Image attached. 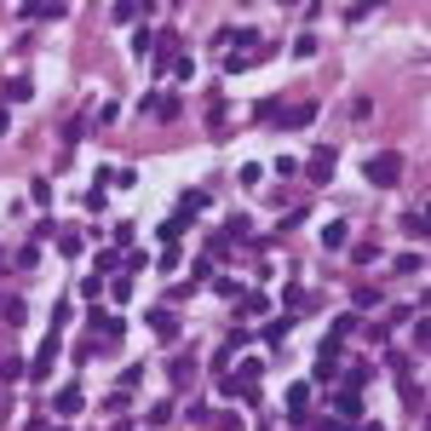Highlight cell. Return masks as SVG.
Masks as SVG:
<instances>
[{
    "label": "cell",
    "instance_id": "obj_1",
    "mask_svg": "<svg viewBox=\"0 0 431 431\" xmlns=\"http://www.w3.org/2000/svg\"><path fill=\"white\" fill-rule=\"evenodd\" d=\"M259 115H265V121H276V126H311V121H317V104H293V110H276V104L265 98V104H259Z\"/></svg>",
    "mask_w": 431,
    "mask_h": 431
},
{
    "label": "cell",
    "instance_id": "obj_2",
    "mask_svg": "<svg viewBox=\"0 0 431 431\" xmlns=\"http://www.w3.org/2000/svg\"><path fill=\"white\" fill-rule=\"evenodd\" d=\"M362 172H368V184H397V179H403V155H397V150H385V155L362 161Z\"/></svg>",
    "mask_w": 431,
    "mask_h": 431
},
{
    "label": "cell",
    "instance_id": "obj_3",
    "mask_svg": "<svg viewBox=\"0 0 431 431\" xmlns=\"http://www.w3.org/2000/svg\"><path fill=\"white\" fill-rule=\"evenodd\" d=\"M362 414V391H357V385H339V391H333V420H357Z\"/></svg>",
    "mask_w": 431,
    "mask_h": 431
},
{
    "label": "cell",
    "instance_id": "obj_4",
    "mask_svg": "<svg viewBox=\"0 0 431 431\" xmlns=\"http://www.w3.org/2000/svg\"><path fill=\"white\" fill-rule=\"evenodd\" d=\"M144 110H150L155 121H172V115L184 110V98H172V93H155V98H144Z\"/></svg>",
    "mask_w": 431,
    "mask_h": 431
},
{
    "label": "cell",
    "instance_id": "obj_5",
    "mask_svg": "<svg viewBox=\"0 0 431 431\" xmlns=\"http://www.w3.org/2000/svg\"><path fill=\"white\" fill-rule=\"evenodd\" d=\"M333 368H339V339H322V351H317V374L328 379Z\"/></svg>",
    "mask_w": 431,
    "mask_h": 431
},
{
    "label": "cell",
    "instance_id": "obj_6",
    "mask_svg": "<svg viewBox=\"0 0 431 431\" xmlns=\"http://www.w3.org/2000/svg\"><path fill=\"white\" fill-rule=\"evenodd\" d=\"M23 18L29 23H58V18H69V6H23Z\"/></svg>",
    "mask_w": 431,
    "mask_h": 431
},
{
    "label": "cell",
    "instance_id": "obj_7",
    "mask_svg": "<svg viewBox=\"0 0 431 431\" xmlns=\"http://www.w3.org/2000/svg\"><path fill=\"white\" fill-rule=\"evenodd\" d=\"M311 179H317V184H328V179H333V150H317V161H311Z\"/></svg>",
    "mask_w": 431,
    "mask_h": 431
},
{
    "label": "cell",
    "instance_id": "obj_8",
    "mask_svg": "<svg viewBox=\"0 0 431 431\" xmlns=\"http://www.w3.org/2000/svg\"><path fill=\"white\" fill-rule=\"evenodd\" d=\"M52 357H58V339H47V345H40V357H35V379H47V368H52Z\"/></svg>",
    "mask_w": 431,
    "mask_h": 431
},
{
    "label": "cell",
    "instance_id": "obj_9",
    "mask_svg": "<svg viewBox=\"0 0 431 431\" xmlns=\"http://www.w3.org/2000/svg\"><path fill=\"white\" fill-rule=\"evenodd\" d=\"M104 179H110V172H104ZM104 179H98L93 190H86V213H104V207H110V196H104Z\"/></svg>",
    "mask_w": 431,
    "mask_h": 431
},
{
    "label": "cell",
    "instance_id": "obj_10",
    "mask_svg": "<svg viewBox=\"0 0 431 431\" xmlns=\"http://www.w3.org/2000/svg\"><path fill=\"white\" fill-rule=\"evenodd\" d=\"M6 98H12V104L29 98V75H12V81H6Z\"/></svg>",
    "mask_w": 431,
    "mask_h": 431
},
{
    "label": "cell",
    "instance_id": "obj_11",
    "mask_svg": "<svg viewBox=\"0 0 431 431\" xmlns=\"http://www.w3.org/2000/svg\"><path fill=\"white\" fill-rule=\"evenodd\" d=\"M322 242H328V247H345V242H351V225H328Z\"/></svg>",
    "mask_w": 431,
    "mask_h": 431
},
{
    "label": "cell",
    "instance_id": "obj_12",
    "mask_svg": "<svg viewBox=\"0 0 431 431\" xmlns=\"http://www.w3.org/2000/svg\"><path fill=\"white\" fill-rule=\"evenodd\" d=\"M236 305H242L247 317H259V311H265V305H271V299H265V293H242V299H236Z\"/></svg>",
    "mask_w": 431,
    "mask_h": 431
},
{
    "label": "cell",
    "instance_id": "obj_13",
    "mask_svg": "<svg viewBox=\"0 0 431 431\" xmlns=\"http://www.w3.org/2000/svg\"><path fill=\"white\" fill-rule=\"evenodd\" d=\"M81 403H86L81 391H58V414H81Z\"/></svg>",
    "mask_w": 431,
    "mask_h": 431
},
{
    "label": "cell",
    "instance_id": "obj_14",
    "mask_svg": "<svg viewBox=\"0 0 431 431\" xmlns=\"http://www.w3.org/2000/svg\"><path fill=\"white\" fill-rule=\"evenodd\" d=\"M403 403H408V408H425V385L408 379V385H403Z\"/></svg>",
    "mask_w": 431,
    "mask_h": 431
},
{
    "label": "cell",
    "instance_id": "obj_15",
    "mask_svg": "<svg viewBox=\"0 0 431 431\" xmlns=\"http://www.w3.org/2000/svg\"><path fill=\"white\" fill-rule=\"evenodd\" d=\"M201 207H207V190H190V196H184V207H179V213H190V219H196V213H201Z\"/></svg>",
    "mask_w": 431,
    "mask_h": 431
},
{
    "label": "cell",
    "instance_id": "obj_16",
    "mask_svg": "<svg viewBox=\"0 0 431 431\" xmlns=\"http://www.w3.org/2000/svg\"><path fill=\"white\" fill-rule=\"evenodd\" d=\"M288 328H293V322H288V317H276V322H271L265 333H259V339H271V345H276V339H288Z\"/></svg>",
    "mask_w": 431,
    "mask_h": 431
},
{
    "label": "cell",
    "instance_id": "obj_17",
    "mask_svg": "<svg viewBox=\"0 0 431 431\" xmlns=\"http://www.w3.org/2000/svg\"><path fill=\"white\" fill-rule=\"evenodd\" d=\"M29 431H58V425H47V420H29Z\"/></svg>",
    "mask_w": 431,
    "mask_h": 431
},
{
    "label": "cell",
    "instance_id": "obj_18",
    "mask_svg": "<svg viewBox=\"0 0 431 431\" xmlns=\"http://www.w3.org/2000/svg\"><path fill=\"white\" fill-rule=\"evenodd\" d=\"M351 431H385V425H374V420H368V425H351Z\"/></svg>",
    "mask_w": 431,
    "mask_h": 431
}]
</instances>
